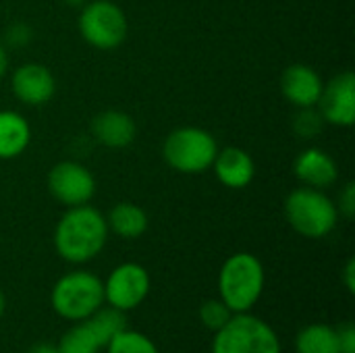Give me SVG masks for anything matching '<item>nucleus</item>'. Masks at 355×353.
<instances>
[{
  "instance_id": "1",
  "label": "nucleus",
  "mask_w": 355,
  "mask_h": 353,
  "mask_svg": "<svg viewBox=\"0 0 355 353\" xmlns=\"http://www.w3.org/2000/svg\"><path fill=\"white\" fill-rule=\"evenodd\" d=\"M108 233L106 216L98 208H67L54 227V250L69 264H87L106 248Z\"/></svg>"
},
{
  "instance_id": "2",
  "label": "nucleus",
  "mask_w": 355,
  "mask_h": 353,
  "mask_svg": "<svg viewBox=\"0 0 355 353\" xmlns=\"http://www.w3.org/2000/svg\"><path fill=\"white\" fill-rule=\"evenodd\" d=\"M266 273L258 256L237 252L225 260L218 273V300L233 312H250L262 298Z\"/></svg>"
},
{
  "instance_id": "3",
  "label": "nucleus",
  "mask_w": 355,
  "mask_h": 353,
  "mask_svg": "<svg viewBox=\"0 0 355 353\" xmlns=\"http://www.w3.org/2000/svg\"><path fill=\"white\" fill-rule=\"evenodd\" d=\"M289 227L306 239H322L331 235L339 223L337 204L324 193V189L297 187L283 204Z\"/></svg>"
},
{
  "instance_id": "4",
  "label": "nucleus",
  "mask_w": 355,
  "mask_h": 353,
  "mask_svg": "<svg viewBox=\"0 0 355 353\" xmlns=\"http://www.w3.org/2000/svg\"><path fill=\"white\" fill-rule=\"evenodd\" d=\"M218 152L216 137L202 127L185 125L173 129L162 144L164 162L181 175H202L206 173Z\"/></svg>"
},
{
  "instance_id": "5",
  "label": "nucleus",
  "mask_w": 355,
  "mask_h": 353,
  "mask_svg": "<svg viewBox=\"0 0 355 353\" xmlns=\"http://www.w3.org/2000/svg\"><path fill=\"white\" fill-rule=\"evenodd\" d=\"M50 306L60 318L79 322L104 306V281L89 270H71L54 283Z\"/></svg>"
},
{
  "instance_id": "6",
  "label": "nucleus",
  "mask_w": 355,
  "mask_h": 353,
  "mask_svg": "<svg viewBox=\"0 0 355 353\" xmlns=\"http://www.w3.org/2000/svg\"><path fill=\"white\" fill-rule=\"evenodd\" d=\"M212 353H283L277 331L252 312L233 314L214 333Z\"/></svg>"
},
{
  "instance_id": "7",
  "label": "nucleus",
  "mask_w": 355,
  "mask_h": 353,
  "mask_svg": "<svg viewBox=\"0 0 355 353\" xmlns=\"http://www.w3.org/2000/svg\"><path fill=\"white\" fill-rule=\"evenodd\" d=\"M79 33L85 44L96 50H116L129 33L125 10L112 0H87L77 19Z\"/></svg>"
},
{
  "instance_id": "8",
  "label": "nucleus",
  "mask_w": 355,
  "mask_h": 353,
  "mask_svg": "<svg viewBox=\"0 0 355 353\" xmlns=\"http://www.w3.org/2000/svg\"><path fill=\"white\" fill-rule=\"evenodd\" d=\"M125 327V312L102 306L92 316L73 322V327L62 335L56 347L60 353H98L100 350H106L110 339Z\"/></svg>"
},
{
  "instance_id": "9",
  "label": "nucleus",
  "mask_w": 355,
  "mask_h": 353,
  "mask_svg": "<svg viewBox=\"0 0 355 353\" xmlns=\"http://www.w3.org/2000/svg\"><path fill=\"white\" fill-rule=\"evenodd\" d=\"M50 196L64 208L89 204L96 196L98 183L87 166L77 160L56 162L46 179Z\"/></svg>"
},
{
  "instance_id": "10",
  "label": "nucleus",
  "mask_w": 355,
  "mask_h": 353,
  "mask_svg": "<svg viewBox=\"0 0 355 353\" xmlns=\"http://www.w3.org/2000/svg\"><path fill=\"white\" fill-rule=\"evenodd\" d=\"M150 275L137 262H123L104 281V304L119 312L141 306L150 293Z\"/></svg>"
},
{
  "instance_id": "11",
  "label": "nucleus",
  "mask_w": 355,
  "mask_h": 353,
  "mask_svg": "<svg viewBox=\"0 0 355 353\" xmlns=\"http://www.w3.org/2000/svg\"><path fill=\"white\" fill-rule=\"evenodd\" d=\"M327 125L352 127L355 123V75L352 71L337 73L324 83L316 104Z\"/></svg>"
},
{
  "instance_id": "12",
  "label": "nucleus",
  "mask_w": 355,
  "mask_h": 353,
  "mask_svg": "<svg viewBox=\"0 0 355 353\" xmlns=\"http://www.w3.org/2000/svg\"><path fill=\"white\" fill-rule=\"evenodd\" d=\"M10 89L25 106H44L56 94V77L42 62H23L10 75Z\"/></svg>"
},
{
  "instance_id": "13",
  "label": "nucleus",
  "mask_w": 355,
  "mask_h": 353,
  "mask_svg": "<svg viewBox=\"0 0 355 353\" xmlns=\"http://www.w3.org/2000/svg\"><path fill=\"white\" fill-rule=\"evenodd\" d=\"M324 87V79L320 73L306 64V62H295L289 64L283 75H281V92L283 98L293 104L295 108H312L318 104L320 94Z\"/></svg>"
},
{
  "instance_id": "14",
  "label": "nucleus",
  "mask_w": 355,
  "mask_h": 353,
  "mask_svg": "<svg viewBox=\"0 0 355 353\" xmlns=\"http://www.w3.org/2000/svg\"><path fill=\"white\" fill-rule=\"evenodd\" d=\"M293 175L306 187L329 189L339 181V166L327 150L306 148L293 162Z\"/></svg>"
},
{
  "instance_id": "15",
  "label": "nucleus",
  "mask_w": 355,
  "mask_h": 353,
  "mask_svg": "<svg viewBox=\"0 0 355 353\" xmlns=\"http://www.w3.org/2000/svg\"><path fill=\"white\" fill-rule=\"evenodd\" d=\"M92 137L110 150L129 148L137 137V123L129 112L123 110H102L92 119Z\"/></svg>"
},
{
  "instance_id": "16",
  "label": "nucleus",
  "mask_w": 355,
  "mask_h": 353,
  "mask_svg": "<svg viewBox=\"0 0 355 353\" xmlns=\"http://www.w3.org/2000/svg\"><path fill=\"white\" fill-rule=\"evenodd\" d=\"M210 169L214 171L218 183L227 189H245L256 177V162L252 154L237 146H227L223 150L218 148Z\"/></svg>"
},
{
  "instance_id": "17",
  "label": "nucleus",
  "mask_w": 355,
  "mask_h": 353,
  "mask_svg": "<svg viewBox=\"0 0 355 353\" xmlns=\"http://www.w3.org/2000/svg\"><path fill=\"white\" fill-rule=\"evenodd\" d=\"M31 144V125L17 110H0V160L19 158Z\"/></svg>"
},
{
  "instance_id": "18",
  "label": "nucleus",
  "mask_w": 355,
  "mask_h": 353,
  "mask_svg": "<svg viewBox=\"0 0 355 353\" xmlns=\"http://www.w3.org/2000/svg\"><path fill=\"white\" fill-rule=\"evenodd\" d=\"M108 231L123 239H137L148 231L150 218L146 210L133 202H119L110 208L106 216Z\"/></svg>"
},
{
  "instance_id": "19",
  "label": "nucleus",
  "mask_w": 355,
  "mask_h": 353,
  "mask_svg": "<svg viewBox=\"0 0 355 353\" xmlns=\"http://www.w3.org/2000/svg\"><path fill=\"white\" fill-rule=\"evenodd\" d=\"M295 352L297 353H341L337 331L331 325H308L295 337Z\"/></svg>"
},
{
  "instance_id": "20",
  "label": "nucleus",
  "mask_w": 355,
  "mask_h": 353,
  "mask_svg": "<svg viewBox=\"0 0 355 353\" xmlns=\"http://www.w3.org/2000/svg\"><path fill=\"white\" fill-rule=\"evenodd\" d=\"M106 352L108 353H160L158 352V347H156V343L148 337V335H144V333H139V331H131V329H123V331H119L112 339H110V343L106 345Z\"/></svg>"
},
{
  "instance_id": "21",
  "label": "nucleus",
  "mask_w": 355,
  "mask_h": 353,
  "mask_svg": "<svg viewBox=\"0 0 355 353\" xmlns=\"http://www.w3.org/2000/svg\"><path fill=\"white\" fill-rule=\"evenodd\" d=\"M324 119L320 114V110L316 106L312 108H297V114L293 119V131L304 137V139H312L316 137L322 129H324Z\"/></svg>"
},
{
  "instance_id": "22",
  "label": "nucleus",
  "mask_w": 355,
  "mask_h": 353,
  "mask_svg": "<svg viewBox=\"0 0 355 353\" xmlns=\"http://www.w3.org/2000/svg\"><path fill=\"white\" fill-rule=\"evenodd\" d=\"M198 314H200V322L208 331H212V333H216L220 327H225L229 322V318L233 316V312L220 300H208V302H204L200 306V312Z\"/></svg>"
},
{
  "instance_id": "23",
  "label": "nucleus",
  "mask_w": 355,
  "mask_h": 353,
  "mask_svg": "<svg viewBox=\"0 0 355 353\" xmlns=\"http://www.w3.org/2000/svg\"><path fill=\"white\" fill-rule=\"evenodd\" d=\"M31 40H33V29L23 21H15L4 29L2 44L6 48H25L31 44Z\"/></svg>"
},
{
  "instance_id": "24",
  "label": "nucleus",
  "mask_w": 355,
  "mask_h": 353,
  "mask_svg": "<svg viewBox=\"0 0 355 353\" xmlns=\"http://www.w3.org/2000/svg\"><path fill=\"white\" fill-rule=\"evenodd\" d=\"M337 204V210H339V216L347 218V221H354L355 216V183L349 181L343 185V189L339 191V202Z\"/></svg>"
},
{
  "instance_id": "25",
  "label": "nucleus",
  "mask_w": 355,
  "mask_h": 353,
  "mask_svg": "<svg viewBox=\"0 0 355 353\" xmlns=\"http://www.w3.org/2000/svg\"><path fill=\"white\" fill-rule=\"evenodd\" d=\"M337 331V341H339V352L355 353V325L354 322H341L335 327Z\"/></svg>"
},
{
  "instance_id": "26",
  "label": "nucleus",
  "mask_w": 355,
  "mask_h": 353,
  "mask_svg": "<svg viewBox=\"0 0 355 353\" xmlns=\"http://www.w3.org/2000/svg\"><path fill=\"white\" fill-rule=\"evenodd\" d=\"M343 285H345V289H347L349 293H354L355 291V260L354 258H349V260H347V264H345V268H343Z\"/></svg>"
},
{
  "instance_id": "27",
  "label": "nucleus",
  "mask_w": 355,
  "mask_h": 353,
  "mask_svg": "<svg viewBox=\"0 0 355 353\" xmlns=\"http://www.w3.org/2000/svg\"><path fill=\"white\" fill-rule=\"evenodd\" d=\"M8 62H10V58H8V48L0 42V79L6 75V71H8Z\"/></svg>"
},
{
  "instance_id": "28",
  "label": "nucleus",
  "mask_w": 355,
  "mask_h": 353,
  "mask_svg": "<svg viewBox=\"0 0 355 353\" xmlns=\"http://www.w3.org/2000/svg\"><path fill=\"white\" fill-rule=\"evenodd\" d=\"M27 353H60V352H58V347H54V345H37V347L29 350Z\"/></svg>"
},
{
  "instance_id": "29",
  "label": "nucleus",
  "mask_w": 355,
  "mask_h": 353,
  "mask_svg": "<svg viewBox=\"0 0 355 353\" xmlns=\"http://www.w3.org/2000/svg\"><path fill=\"white\" fill-rule=\"evenodd\" d=\"M62 2H64L67 6H73V8H81L87 0H62Z\"/></svg>"
},
{
  "instance_id": "30",
  "label": "nucleus",
  "mask_w": 355,
  "mask_h": 353,
  "mask_svg": "<svg viewBox=\"0 0 355 353\" xmlns=\"http://www.w3.org/2000/svg\"><path fill=\"white\" fill-rule=\"evenodd\" d=\"M4 310H6V298H4V293L0 291V316L4 314Z\"/></svg>"
}]
</instances>
